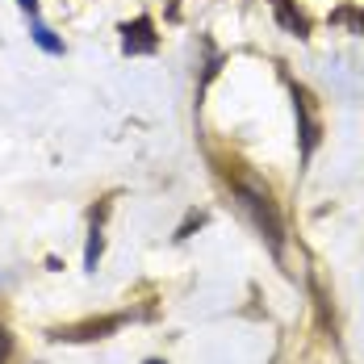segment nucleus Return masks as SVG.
I'll return each mask as SVG.
<instances>
[{
  "instance_id": "obj_6",
  "label": "nucleus",
  "mask_w": 364,
  "mask_h": 364,
  "mask_svg": "<svg viewBox=\"0 0 364 364\" xmlns=\"http://www.w3.org/2000/svg\"><path fill=\"white\" fill-rule=\"evenodd\" d=\"M9 360V335H4V327H0V364Z\"/></svg>"
},
{
  "instance_id": "obj_8",
  "label": "nucleus",
  "mask_w": 364,
  "mask_h": 364,
  "mask_svg": "<svg viewBox=\"0 0 364 364\" xmlns=\"http://www.w3.org/2000/svg\"><path fill=\"white\" fill-rule=\"evenodd\" d=\"M146 364H159V360H146Z\"/></svg>"
},
{
  "instance_id": "obj_2",
  "label": "nucleus",
  "mask_w": 364,
  "mask_h": 364,
  "mask_svg": "<svg viewBox=\"0 0 364 364\" xmlns=\"http://www.w3.org/2000/svg\"><path fill=\"white\" fill-rule=\"evenodd\" d=\"M122 46H126V55H151V50L159 46L151 17H139L134 26H126V38H122Z\"/></svg>"
},
{
  "instance_id": "obj_5",
  "label": "nucleus",
  "mask_w": 364,
  "mask_h": 364,
  "mask_svg": "<svg viewBox=\"0 0 364 364\" xmlns=\"http://www.w3.org/2000/svg\"><path fill=\"white\" fill-rule=\"evenodd\" d=\"M30 21H34V42H38V46H42V50H50V55H63V42L50 34V30L38 21V17H30Z\"/></svg>"
},
{
  "instance_id": "obj_4",
  "label": "nucleus",
  "mask_w": 364,
  "mask_h": 364,
  "mask_svg": "<svg viewBox=\"0 0 364 364\" xmlns=\"http://www.w3.org/2000/svg\"><path fill=\"white\" fill-rule=\"evenodd\" d=\"M122 323V318H105V323H84V327H68L59 331V339H92V335H101V331H113Z\"/></svg>"
},
{
  "instance_id": "obj_1",
  "label": "nucleus",
  "mask_w": 364,
  "mask_h": 364,
  "mask_svg": "<svg viewBox=\"0 0 364 364\" xmlns=\"http://www.w3.org/2000/svg\"><path fill=\"white\" fill-rule=\"evenodd\" d=\"M239 188V197H243V205L255 214V222H259V230L268 235V243L272 247H281V218H277V210H272V201H268V193H259L252 181H239L235 184Z\"/></svg>"
},
{
  "instance_id": "obj_7",
  "label": "nucleus",
  "mask_w": 364,
  "mask_h": 364,
  "mask_svg": "<svg viewBox=\"0 0 364 364\" xmlns=\"http://www.w3.org/2000/svg\"><path fill=\"white\" fill-rule=\"evenodd\" d=\"M21 9H26V17H38V0H21Z\"/></svg>"
},
{
  "instance_id": "obj_3",
  "label": "nucleus",
  "mask_w": 364,
  "mask_h": 364,
  "mask_svg": "<svg viewBox=\"0 0 364 364\" xmlns=\"http://www.w3.org/2000/svg\"><path fill=\"white\" fill-rule=\"evenodd\" d=\"M297 113H301V143H306V155L318 146V117L310 109V97L306 92H297Z\"/></svg>"
}]
</instances>
